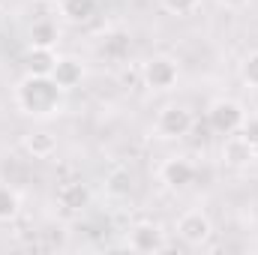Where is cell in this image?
I'll list each match as a JSON object with an SVG mask.
<instances>
[{"instance_id":"cell-1","label":"cell","mask_w":258,"mask_h":255,"mask_svg":"<svg viewBox=\"0 0 258 255\" xmlns=\"http://www.w3.org/2000/svg\"><path fill=\"white\" fill-rule=\"evenodd\" d=\"M15 105L27 117H54L66 105V90L51 78V75H24L15 84Z\"/></svg>"},{"instance_id":"cell-2","label":"cell","mask_w":258,"mask_h":255,"mask_svg":"<svg viewBox=\"0 0 258 255\" xmlns=\"http://www.w3.org/2000/svg\"><path fill=\"white\" fill-rule=\"evenodd\" d=\"M243 120H246V111H243V105L234 102V99H216V102L207 108V123H210L213 132H219V135H234V132H240Z\"/></svg>"},{"instance_id":"cell-3","label":"cell","mask_w":258,"mask_h":255,"mask_svg":"<svg viewBox=\"0 0 258 255\" xmlns=\"http://www.w3.org/2000/svg\"><path fill=\"white\" fill-rule=\"evenodd\" d=\"M156 135L159 138H186L195 126V117L189 108L183 105H165L159 114H156Z\"/></svg>"},{"instance_id":"cell-4","label":"cell","mask_w":258,"mask_h":255,"mask_svg":"<svg viewBox=\"0 0 258 255\" xmlns=\"http://www.w3.org/2000/svg\"><path fill=\"white\" fill-rule=\"evenodd\" d=\"M177 234H180V240L189 243V246H201V243H207L210 234H213L210 216H207L204 210H186V213L177 219Z\"/></svg>"},{"instance_id":"cell-5","label":"cell","mask_w":258,"mask_h":255,"mask_svg":"<svg viewBox=\"0 0 258 255\" xmlns=\"http://www.w3.org/2000/svg\"><path fill=\"white\" fill-rule=\"evenodd\" d=\"M144 84L147 87H153V90H171L174 84H177V63L171 60V57H153V60H147L144 63Z\"/></svg>"},{"instance_id":"cell-6","label":"cell","mask_w":258,"mask_h":255,"mask_svg":"<svg viewBox=\"0 0 258 255\" xmlns=\"http://www.w3.org/2000/svg\"><path fill=\"white\" fill-rule=\"evenodd\" d=\"M129 249L135 252H162L165 249V234L156 222H138L129 228Z\"/></svg>"},{"instance_id":"cell-7","label":"cell","mask_w":258,"mask_h":255,"mask_svg":"<svg viewBox=\"0 0 258 255\" xmlns=\"http://www.w3.org/2000/svg\"><path fill=\"white\" fill-rule=\"evenodd\" d=\"M159 177H162V183L171 186V189H186V186L195 180V165L186 159V156H171V159L162 162Z\"/></svg>"},{"instance_id":"cell-8","label":"cell","mask_w":258,"mask_h":255,"mask_svg":"<svg viewBox=\"0 0 258 255\" xmlns=\"http://www.w3.org/2000/svg\"><path fill=\"white\" fill-rule=\"evenodd\" d=\"M222 159L228 165H249L255 162V144L246 138V135H225V144H222Z\"/></svg>"},{"instance_id":"cell-9","label":"cell","mask_w":258,"mask_h":255,"mask_svg":"<svg viewBox=\"0 0 258 255\" xmlns=\"http://www.w3.org/2000/svg\"><path fill=\"white\" fill-rule=\"evenodd\" d=\"M51 78H54L63 90H72V87L81 84V78H84V66H81V60H75V57H57V66H54Z\"/></svg>"},{"instance_id":"cell-10","label":"cell","mask_w":258,"mask_h":255,"mask_svg":"<svg viewBox=\"0 0 258 255\" xmlns=\"http://www.w3.org/2000/svg\"><path fill=\"white\" fill-rule=\"evenodd\" d=\"M54 66H57L54 48H33V45H30V51L24 54V69H27L30 75H51Z\"/></svg>"},{"instance_id":"cell-11","label":"cell","mask_w":258,"mask_h":255,"mask_svg":"<svg viewBox=\"0 0 258 255\" xmlns=\"http://www.w3.org/2000/svg\"><path fill=\"white\" fill-rule=\"evenodd\" d=\"M99 9V0H60V15L72 24H87Z\"/></svg>"},{"instance_id":"cell-12","label":"cell","mask_w":258,"mask_h":255,"mask_svg":"<svg viewBox=\"0 0 258 255\" xmlns=\"http://www.w3.org/2000/svg\"><path fill=\"white\" fill-rule=\"evenodd\" d=\"M24 150L33 156V159H48L54 150H57V138L51 135V132H30V135H24Z\"/></svg>"},{"instance_id":"cell-13","label":"cell","mask_w":258,"mask_h":255,"mask_svg":"<svg viewBox=\"0 0 258 255\" xmlns=\"http://www.w3.org/2000/svg\"><path fill=\"white\" fill-rule=\"evenodd\" d=\"M57 201L66 210H84L90 204V189L84 183H63L57 189Z\"/></svg>"},{"instance_id":"cell-14","label":"cell","mask_w":258,"mask_h":255,"mask_svg":"<svg viewBox=\"0 0 258 255\" xmlns=\"http://www.w3.org/2000/svg\"><path fill=\"white\" fill-rule=\"evenodd\" d=\"M57 39H60V33H57L54 21H48V18L33 21V27H30V45L33 48H54Z\"/></svg>"},{"instance_id":"cell-15","label":"cell","mask_w":258,"mask_h":255,"mask_svg":"<svg viewBox=\"0 0 258 255\" xmlns=\"http://www.w3.org/2000/svg\"><path fill=\"white\" fill-rule=\"evenodd\" d=\"M18 216V192L0 183V222H9Z\"/></svg>"},{"instance_id":"cell-16","label":"cell","mask_w":258,"mask_h":255,"mask_svg":"<svg viewBox=\"0 0 258 255\" xmlns=\"http://www.w3.org/2000/svg\"><path fill=\"white\" fill-rule=\"evenodd\" d=\"M240 78H243V84H249V87L258 90V51H249V54L243 57V63H240Z\"/></svg>"},{"instance_id":"cell-17","label":"cell","mask_w":258,"mask_h":255,"mask_svg":"<svg viewBox=\"0 0 258 255\" xmlns=\"http://www.w3.org/2000/svg\"><path fill=\"white\" fill-rule=\"evenodd\" d=\"M159 3H162V9L171 12V15H189V12L198 9L201 0H159Z\"/></svg>"},{"instance_id":"cell-18","label":"cell","mask_w":258,"mask_h":255,"mask_svg":"<svg viewBox=\"0 0 258 255\" xmlns=\"http://www.w3.org/2000/svg\"><path fill=\"white\" fill-rule=\"evenodd\" d=\"M129 186H132V177H129L126 171L111 174V192H129Z\"/></svg>"},{"instance_id":"cell-19","label":"cell","mask_w":258,"mask_h":255,"mask_svg":"<svg viewBox=\"0 0 258 255\" xmlns=\"http://www.w3.org/2000/svg\"><path fill=\"white\" fill-rule=\"evenodd\" d=\"M240 135H246L252 144H258V117H246L240 126Z\"/></svg>"},{"instance_id":"cell-20","label":"cell","mask_w":258,"mask_h":255,"mask_svg":"<svg viewBox=\"0 0 258 255\" xmlns=\"http://www.w3.org/2000/svg\"><path fill=\"white\" fill-rule=\"evenodd\" d=\"M222 6H228V9H240V6H246L249 0H219Z\"/></svg>"},{"instance_id":"cell-21","label":"cell","mask_w":258,"mask_h":255,"mask_svg":"<svg viewBox=\"0 0 258 255\" xmlns=\"http://www.w3.org/2000/svg\"><path fill=\"white\" fill-rule=\"evenodd\" d=\"M255 159H258V144H255Z\"/></svg>"}]
</instances>
